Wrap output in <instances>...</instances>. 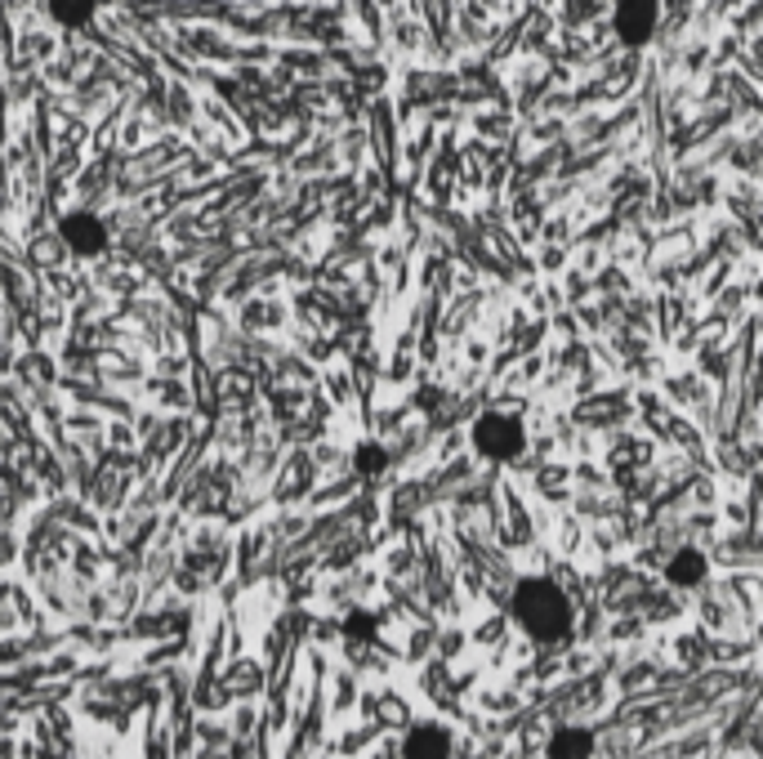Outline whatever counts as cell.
Instances as JSON below:
<instances>
[{
	"mask_svg": "<svg viewBox=\"0 0 763 759\" xmlns=\"http://www.w3.org/2000/svg\"><path fill=\"white\" fill-rule=\"evenodd\" d=\"M348 634H357V639H361V634H375V621H370L366 612H353V617H348Z\"/></svg>",
	"mask_w": 763,
	"mask_h": 759,
	"instance_id": "10",
	"label": "cell"
},
{
	"mask_svg": "<svg viewBox=\"0 0 763 759\" xmlns=\"http://www.w3.org/2000/svg\"><path fill=\"white\" fill-rule=\"evenodd\" d=\"M95 0H50V19L54 23H63V28H81V23H90L95 19Z\"/></svg>",
	"mask_w": 763,
	"mask_h": 759,
	"instance_id": "8",
	"label": "cell"
},
{
	"mask_svg": "<svg viewBox=\"0 0 763 759\" xmlns=\"http://www.w3.org/2000/svg\"><path fill=\"white\" fill-rule=\"evenodd\" d=\"M474 447H478V456H487V461H514V456H523V447H527V430H523V421L509 416V412H487V416L474 425Z\"/></svg>",
	"mask_w": 763,
	"mask_h": 759,
	"instance_id": "2",
	"label": "cell"
},
{
	"mask_svg": "<svg viewBox=\"0 0 763 759\" xmlns=\"http://www.w3.org/2000/svg\"><path fill=\"white\" fill-rule=\"evenodd\" d=\"M594 755V732L589 728H558L549 737V759H589Z\"/></svg>",
	"mask_w": 763,
	"mask_h": 759,
	"instance_id": "7",
	"label": "cell"
},
{
	"mask_svg": "<svg viewBox=\"0 0 763 759\" xmlns=\"http://www.w3.org/2000/svg\"><path fill=\"white\" fill-rule=\"evenodd\" d=\"M616 32L630 46H647L656 32V0H625L616 10Z\"/></svg>",
	"mask_w": 763,
	"mask_h": 759,
	"instance_id": "4",
	"label": "cell"
},
{
	"mask_svg": "<svg viewBox=\"0 0 763 759\" xmlns=\"http://www.w3.org/2000/svg\"><path fill=\"white\" fill-rule=\"evenodd\" d=\"M59 233H63V241H68L72 255H99V250L108 246V228H103V219L90 215V210H72V215L63 219Z\"/></svg>",
	"mask_w": 763,
	"mask_h": 759,
	"instance_id": "3",
	"label": "cell"
},
{
	"mask_svg": "<svg viewBox=\"0 0 763 759\" xmlns=\"http://www.w3.org/2000/svg\"><path fill=\"white\" fill-rule=\"evenodd\" d=\"M514 617L541 643H563L572 634V603L554 581H523L514 590Z\"/></svg>",
	"mask_w": 763,
	"mask_h": 759,
	"instance_id": "1",
	"label": "cell"
},
{
	"mask_svg": "<svg viewBox=\"0 0 763 759\" xmlns=\"http://www.w3.org/2000/svg\"><path fill=\"white\" fill-rule=\"evenodd\" d=\"M705 572H710V563H705V554H701V550H678V554L670 559V568H665L670 585H683V590L701 585V581H705Z\"/></svg>",
	"mask_w": 763,
	"mask_h": 759,
	"instance_id": "6",
	"label": "cell"
},
{
	"mask_svg": "<svg viewBox=\"0 0 763 759\" xmlns=\"http://www.w3.org/2000/svg\"><path fill=\"white\" fill-rule=\"evenodd\" d=\"M407 759H452V732L438 723H416L403 746Z\"/></svg>",
	"mask_w": 763,
	"mask_h": 759,
	"instance_id": "5",
	"label": "cell"
},
{
	"mask_svg": "<svg viewBox=\"0 0 763 759\" xmlns=\"http://www.w3.org/2000/svg\"><path fill=\"white\" fill-rule=\"evenodd\" d=\"M353 470H357V479H375V474H385V470H389V452L379 447V443H361V447L353 452Z\"/></svg>",
	"mask_w": 763,
	"mask_h": 759,
	"instance_id": "9",
	"label": "cell"
}]
</instances>
